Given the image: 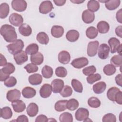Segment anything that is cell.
Wrapping results in <instances>:
<instances>
[{"mask_svg":"<svg viewBox=\"0 0 122 122\" xmlns=\"http://www.w3.org/2000/svg\"><path fill=\"white\" fill-rule=\"evenodd\" d=\"M64 33V29L62 26L54 25L51 29V34L55 38H60Z\"/></svg>","mask_w":122,"mask_h":122,"instance_id":"cell-20","label":"cell"},{"mask_svg":"<svg viewBox=\"0 0 122 122\" xmlns=\"http://www.w3.org/2000/svg\"><path fill=\"white\" fill-rule=\"evenodd\" d=\"M111 64L115 67H121L122 64V55H115L113 56L110 60Z\"/></svg>","mask_w":122,"mask_h":122,"instance_id":"cell-43","label":"cell"},{"mask_svg":"<svg viewBox=\"0 0 122 122\" xmlns=\"http://www.w3.org/2000/svg\"><path fill=\"white\" fill-rule=\"evenodd\" d=\"M42 76L46 79H49L52 76L53 71L52 68L48 65H45L41 70Z\"/></svg>","mask_w":122,"mask_h":122,"instance_id":"cell-31","label":"cell"},{"mask_svg":"<svg viewBox=\"0 0 122 122\" xmlns=\"http://www.w3.org/2000/svg\"><path fill=\"white\" fill-rule=\"evenodd\" d=\"M19 31L21 35L27 37L31 35L32 33V29L29 25L24 23L19 27Z\"/></svg>","mask_w":122,"mask_h":122,"instance_id":"cell-23","label":"cell"},{"mask_svg":"<svg viewBox=\"0 0 122 122\" xmlns=\"http://www.w3.org/2000/svg\"><path fill=\"white\" fill-rule=\"evenodd\" d=\"M17 83L16 79L13 76L8 77L4 81V84L5 86L7 87H12L14 86Z\"/></svg>","mask_w":122,"mask_h":122,"instance_id":"cell-47","label":"cell"},{"mask_svg":"<svg viewBox=\"0 0 122 122\" xmlns=\"http://www.w3.org/2000/svg\"><path fill=\"white\" fill-rule=\"evenodd\" d=\"M52 91L51 85L49 84L45 83L41 87L40 90V94L42 98H46L50 96Z\"/></svg>","mask_w":122,"mask_h":122,"instance_id":"cell-14","label":"cell"},{"mask_svg":"<svg viewBox=\"0 0 122 122\" xmlns=\"http://www.w3.org/2000/svg\"><path fill=\"white\" fill-rule=\"evenodd\" d=\"M108 42L110 47V51H111V52L112 53H115L117 51V48L121 44L120 41L115 37H112L108 40Z\"/></svg>","mask_w":122,"mask_h":122,"instance_id":"cell-18","label":"cell"},{"mask_svg":"<svg viewBox=\"0 0 122 122\" xmlns=\"http://www.w3.org/2000/svg\"><path fill=\"white\" fill-rule=\"evenodd\" d=\"M115 82L116 83V84L120 86H122V74H119L118 75H117V76L115 77Z\"/></svg>","mask_w":122,"mask_h":122,"instance_id":"cell-55","label":"cell"},{"mask_svg":"<svg viewBox=\"0 0 122 122\" xmlns=\"http://www.w3.org/2000/svg\"><path fill=\"white\" fill-rule=\"evenodd\" d=\"M115 102L121 105L122 104V92L121 91L116 93L115 97Z\"/></svg>","mask_w":122,"mask_h":122,"instance_id":"cell-51","label":"cell"},{"mask_svg":"<svg viewBox=\"0 0 122 122\" xmlns=\"http://www.w3.org/2000/svg\"><path fill=\"white\" fill-rule=\"evenodd\" d=\"M120 0H107L105 3V6L108 10H112L116 9L120 6Z\"/></svg>","mask_w":122,"mask_h":122,"instance_id":"cell-28","label":"cell"},{"mask_svg":"<svg viewBox=\"0 0 122 122\" xmlns=\"http://www.w3.org/2000/svg\"><path fill=\"white\" fill-rule=\"evenodd\" d=\"M85 0H71V1L73 3L75 4H79L81 3H82V2H83Z\"/></svg>","mask_w":122,"mask_h":122,"instance_id":"cell-60","label":"cell"},{"mask_svg":"<svg viewBox=\"0 0 122 122\" xmlns=\"http://www.w3.org/2000/svg\"><path fill=\"white\" fill-rule=\"evenodd\" d=\"M117 51L119 53V55H122V44H121L120 45L117 49Z\"/></svg>","mask_w":122,"mask_h":122,"instance_id":"cell-61","label":"cell"},{"mask_svg":"<svg viewBox=\"0 0 122 122\" xmlns=\"http://www.w3.org/2000/svg\"><path fill=\"white\" fill-rule=\"evenodd\" d=\"M53 9V5L50 0L42 1L39 6V12L42 14H47L51 12Z\"/></svg>","mask_w":122,"mask_h":122,"instance_id":"cell-7","label":"cell"},{"mask_svg":"<svg viewBox=\"0 0 122 122\" xmlns=\"http://www.w3.org/2000/svg\"><path fill=\"white\" fill-rule=\"evenodd\" d=\"M9 19L10 24L16 27L21 26L23 22V18L22 16L17 13H12L10 16Z\"/></svg>","mask_w":122,"mask_h":122,"instance_id":"cell-4","label":"cell"},{"mask_svg":"<svg viewBox=\"0 0 122 122\" xmlns=\"http://www.w3.org/2000/svg\"><path fill=\"white\" fill-rule=\"evenodd\" d=\"M35 121V122H46L48 121V119L46 116L43 114H41L37 117Z\"/></svg>","mask_w":122,"mask_h":122,"instance_id":"cell-52","label":"cell"},{"mask_svg":"<svg viewBox=\"0 0 122 122\" xmlns=\"http://www.w3.org/2000/svg\"><path fill=\"white\" fill-rule=\"evenodd\" d=\"M51 86L54 93H60L64 87V81L61 79H55L51 81Z\"/></svg>","mask_w":122,"mask_h":122,"instance_id":"cell-8","label":"cell"},{"mask_svg":"<svg viewBox=\"0 0 122 122\" xmlns=\"http://www.w3.org/2000/svg\"><path fill=\"white\" fill-rule=\"evenodd\" d=\"M11 105L13 110L16 112H21L26 108L25 103L22 100H20L12 102Z\"/></svg>","mask_w":122,"mask_h":122,"instance_id":"cell-15","label":"cell"},{"mask_svg":"<svg viewBox=\"0 0 122 122\" xmlns=\"http://www.w3.org/2000/svg\"><path fill=\"white\" fill-rule=\"evenodd\" d=\"M101 78V75L99 73L92 74L88 76V77L86 78V80L88 83L92 84L94 83L95 81L100 80Z\"/></svg>","mask_w":122,"mask_h":122,"instance_id":"cell-44","label":"cell"},{"mask_svg":"<svg viewBox=\"0 0 122 122\" xmlns=\"http://www.w3.org/2000/svg\"><path fill=\"white\" fill-rule=\"evenodd\" d=\"M89 63L88 60L85 57H80L74 59L71 62V65L76 69H81L86 66Z\"/></svg>","mask_w":122,"mask_h":122,"instance_id":"cell-10","label":"cell"},{"mask_svg":"<svg viewBox=\"0 0 122 122\" xmlns=\"http://www.w3.org/2000/svg\"><path fill=\"white\" fill-rule=\"evenodd\" d=\"M71 84L74 91L79 93H81L83 90V86L81 83L78 80L73 79L71 80Z\"/></svg>","mask_w":122,"mask_h":122,"instance_id":"cell-39","label":"cell"},{"mask_svg":"<svg viewBox=\"0 0 122 122\" xmlns=\"http://www.w3.org/2000/svg\"><path fill=\"white\" fill-rule=\"evenodd\" d=\"M88 104L92 108H97L101 105V101L97 97H92L88 99Z\"/></svg>","mask_w":122,"mask_h":122,"instance_id":"cell-41","label":"cell"},{"mask_svg":"<svg viewBox=\"0 0 122 122\" xmlns=\"http://www.w3.org/2000/svg\"><path fill=\"white\" fill-rule=\"evenodd\" d=\"M26 112L30 117H34L38 113L39 107L35 103L31 102L30 103L27 107Z\"/></svg>","mask_w":122,"mask_h":122,"instance_id":"cell-17","label":"cell"},{"mask_svg":"<svg viewBox=\"0 0 122 122\" xmlns=\"http://www.w3.org/2000/svg\"><path fill=\"white\" fill-rule=\"evenodd\" d=\"M39 46L36 43L29 44L25 49V52L29 55H33L38 52Z\"/></svg>","mask_w":122,"mask_h":122,"instance_id":"cell-36","label":"cell"},{"mask_svg":"<svg viewBox=\"0 0 122 122\" xmlns=\"http://www.w3.org/2000/svg\"><path fill=\"white\" fill-rule=\"evenodd\" d=\"M24 46L23 41L20 39H17L11 44L8 45L6 47L9 52L14 55L22 51Z\"/></svg>","mask_w":122,"mask_h":122,"instance_id":"cell-2","label":"cell"},{"mask_svg":"<svg viewBox=\"0 0 122 122\" xmlns=\"http://www.w3.org/2000/svg\"><path fill=\"white\" fill-rule=\"evenodd\" d=\"M122 26L121 25L118 26L115 29V33L118 37H122Z\"/></svg>","mask_w":122,"mask_h":122,"instance_id":"cell-56","label":"cell"},{"mask_svg":"<svg viewBox=\"0 0 122 122\" xmlns=\"http://www.w3.org/2000/svg\"><path fill=\"white\" fill-rule=\"evenodd\" d=\"M67 101V100H60L57 101L55 104V110L59 112L65 111L67 109L66 104Z\"/></svg>","mask_w":122,"mask_h":122,"instance_id":"cell-35","label":"cell"},{"mask_svg":"<svg viewBox=\"0 0 122 122\" xmlns=\"http://www.w3.org/2000/svg\"><path fill=\"white\" fill-rule=\"evenodd\" d=\"M0 34L8 42H13L17 40V35L15 28L10 25L4 24L0 28Z\"/></svg>","mask_w":122,"mask_h":122,"instance_id":"cell-1","label":"cell"},{"mask_svg":"<svg viewBox=\"0 0 122 122\" xmlns=\"http://www.w3.org/2000/svg\"><path fill=\"white\" fill-rule=\"evenodd\" d=\"M79 102L75 99H71L67 101L66 107L70 111H74L79 107Z\"/></svg>","mask_w":122,"mask_h":122,"instance_id":"cell-38","label":"cell"},{"mask_svg":"<svg viewBox=\"0 0 122 122\" xmlns=\"http://www.w3.org/2000/svg\"><path fill=\"white\" fill-rule=\"evenodd\" d=\"M102 121L103 122H116V118L113 114L109 113L103 116Z\"/></svg>","mask_w":122,"mask_h":122,"instance_id":"cell-49","label":"cell"},{"mask_svg":"<svg viewBox=\"0 0 122 122\" xmlns=\"http://www.w3.org/2000/svg\"><path fill=\"white\" fill-rule=\"evenodd\" d=\"M87 8L92 12H96L100 8V3L98 1L90 0L87 3Z\"/></svg>","mask_w":122,"mask_h":122,"instance_id":"cell-33","label":"cell"},{"mask_svg":"<svg viewBox=\"0 0 122 122\" xmlns=\"http://www.w3.org/2000/svg\"><path fill=\"white\" fill-rule=\"evenodd\" d=\"M15 121L17 122H28L29 120L26 115H21L18 116Z\"/></svg>","mask_w":122,"mask_h":122,"instance_id":"cell-53","label":"cell"},{"mask_svg":"<svg viewBox=\"0 0 122 122\" xmlns=\"http://www.w3.org/2000/svg\"><path fill=\"white\" fill-rule=\"evenodd\" d=\"M66 0H54L53 2L56 5L58 6H61L64 5Z\"/></svg>","mask_w":122,"mask_h":122,"instance_id":"cell-59","label":"cell"},{"mask_svg":"<svg viewBox=\"0 0 122 122\" xmlns=\"http://www.w3.org/2000/svg\"><path fill=\"white\" fill-rule=\"evenodd\" d=\"M14 59L18 65H21L28 60V57L25 51H22L14 55Z\"/></svg>","mask_w":122,"mask_h":122,"instance_id":"cell-11","label":"cell"},{"mask_svg":"<svg viewBox=\"0 0 122 122\" xmlns=\"http://www.w3.org/2000/svg\"><path fill=\"white\" fill-rule=\"evenodd\" d=\"M15 70V67L13 64L10 62H8L6 64L3 68L0 69L1 71L4 74L7 75H10V74L13 73Z\"/></svg>","mask_w":122,"mask_h":122,"instance_id":"cell-34","label":"cell"},{"mask_svg":"<svg viewBox=\"0 0 122 122\" xmlns=\"http://www.w3.org/2000/svg\"><path fill=\"white\" fill-rule=\"evenodd\" d=\"M120 90L119 88L116 87H112L110 88L107 92V96L110 100L115 102V97L116 93Z\"/></svg>","mask_w":122,"mask_h":122,"instance_id":"cell-37","label":"cell"},{"mask_svg":"<svg viewBox=\"0 0 122 122\" xmlns=\"http://www.w3.org/2000/svg\"><path fill=\"white\" fill-rule=\"evenodd\" d=\"M110 50V48L107 44L102 43L100 45L98 49V57L102 60L107 59L109 56Z\"/></svg>","mask_w":122,"mask_h":122,"instance_id":"cell-9","label":"cell"},{"mask_svg":"<svg viewBox=\"0 0 122 122\" xmlns=\"http://www.w3.org/2000/svg\"><path fill=\"white\" fill-rule=\"evenodd\" d=\"M99 42L97 41H90L87 46V53L90 57H93L97 54Z\"/></svg>","mask_w":122,"mask_h":122,"instance_id":"cell-6","label":"cell"},{"mask_svg":"<svg viewBox=\"0 0 122 122\" xmlns=\"http://www.w3.org/2000/svg\"><path fill=\"white\" fill-rule=\"evenodd\" d=\"M9 77H10V75L4 74L1 71H0V81H5Z\"/></svg>","mask_w":122,"mask_h":122,"instance_id":"cell-58","label":"cell"},{"mask_svg":"<svg viewBox=\"0 0 122 122\" xmlns=\"http://www.w3.org/2000/svg\"><path fill=\"white\" fill-rule=\"evenodd\" d=\"M10 12L9 5L6 2L1 3L0 5V18L4 19L6 18Z\"/></svg>","mask_w":122,"mask_h":122,"instance_id":"cell-27","label":"cell"},{"mask_svg":"<svg viewBox=\"0 0 122 122\" xmlns=\"http://www.w3.org/2000/svg\"><path fill=\"white\" fill-rule=\"evenodd\" d=\"M122 9H121L118 11H117L116 14V18L117 21L120 23H122Z\"/></svg>","mask_w":122,"mask_h":122,"instance_id":"cell-54","label":"cell"},{"mask_svg":"<svg viewBox=\"0 0 122 122\" xmlns=\"http://www.w3.org/2000/svg\"><path fill=\"white\" fill-rule=\"evenodd\" d=\"M24 69L29 73L36 72L38 70V66L33 63H29L24 66Z\"/></svg>","mask_w":122,"mask_h":122,"instance_id":"cell-50","label":"cell"},{"mask_svg":"<svg viewBox=\"0 0 122 122\" xmlns=\"http://www.w3.org/2000/svg\"><path fill=\"white\" fill-rule=\"evenodd\" d=\"M21 93L24 98L29 99L33 98L36 95V91L30 87H25L22 89Z\"/></svg>","mask_w":122,"mask_h":122,"instance_id":"cell-21","label":"cell"},{"mask_svg":"<svg viewBox=\"0 0 122 122\" xmlns=\"http://www.w3.org/2000/svg\"><path fill=\"white\" fill-rule=\"evenodd\" d=\"M6 98L9 102H13L20 99V92L17 89L10 90L7 92Z\"/></svg>","mask_w":122,"mask_h":122,"instance_id":"cell-12","label":"cell"},{"mask_svg":"<svg viewBox=\"0 0 122 122\" xmlns=\"http://www.w3.org/2000/svg\"><path fill=\"white\" fill-rule=\"evenodd\" d=\"M30 84L33 85L40 84L42 81V77L39 73H34L29 76L28 78Z\"/></svg>","mask_w":122,"mask_h":122,"instance_id":"cell-19","label":"cell"},{"mask_svg":"<svg viewBox=\"0 0 122 122\" xmlns=\"http://www.w3.org/2000/svg\"><path fill=\"white\" fill-rule=\"evenodd\" d=\"M55 74L58 77L64 78L67 75V71L64 67L60 66L55 69Z\"/></svg>","mask_w":122,"mask_h":122,"instance_id":"cell-46","label":"cell"},{"mask_svg":"<svg viewBox=\"0 0 122 122\" xmlns=\"http://www.w3.org/2000/svg\"><path fill=\"white\" fill-rule=\"evenodd\" d=\"M12 9L18 12L24 11L27 7V3L24 0H13L11 1Z\"/></svg>","mask_w":122,"mask_h":122,"instance_id":"cell-3","label":"cell"},{"mask_svg":"<svg viewBox=\"0 0 122 122\" xmlns=\"http://www.w3.org/2000/svg\"><path fill=\"white\" fill-rule=\"evenodd\" d=\"M79 32L75 30H69L66 35L67 40L70 42H75L77 41L79 38Z\"/></svg>","mask_w":122,"mask_h":122,"instance_id":"cell-22","label":"cell"},{"mask_svg":"<svg viewBox=\"0 0 122 122\" xmlns=\"http://www.w3.org/2000/svg\"><path fill=\"white\" fill-rule=\"evenodd\" d=\"M72 93V88L68 85H65L63 87L62 91L60 92V94L63 97H68L71 95Z\"/></svg>","mask_w":122,"mask_h":122,"instance_id":"cell-45","label":"cell"},{"mask_svg":"<svg viewBox=\"0 0 122 122\" xmlns=\"http://www.w3.org/2000/svg\"><path fill=\"white\" fill-rule=\"evenodd\" d=\"M12 116L11 109L9 107H4L0 109V117L4 119H9Z\"/></svg>","mask_w":122,"mask_h":122,"instance_id":"cell-30","label":"cell"},{"mask_svg":"<svg viewBox=\"0 0 122 122\" xmlns=\"http://www.w3.org/2000/svg\"><path fill=\"white\" fill-rule=\"evenodd\" d=\"M71 60V55L69 52L66 51H62L58 54L59 61L63 64H67Z\"/></svg>","mask_w":122,"mask_h":122,"instance_id":"cell-16","label":"cell"},{"mask_svg":"<svg viewBox=\"0 0 122 122\" xmlns=\"http://www.w3.org/2000/svg\"><path fill=\"white\" fill-rule=\"evenodd\" d=\"M98 34L97 30L93 26H91L88 28L86 30V36L90 39L95 38Z\"/></svg>","mask_w":122,"mask_h":122,"instance_id":"cell-32","label":"cell"},{"mask_svg":"<svg viewBox=\"0 0 122 122\" xmlns=\"http://www.w3.org/2000/svg\"><path fill=\"white\" fill-rule=\"evenodd\" d=\"M59 120L61 122H72L73 121V117L71 113L65 112L60 115Z\"/></svg>","mask_w":122,"mask_h":122,"instance_id":"cell-42","label":"cell"},{"mask_svg":"<svg viewBox=\"0 0 122 122\" xmlns=\"http://www.w3.org/2000/svg\"><path fill=\"white\" fill-rule=\"evenodd\" d=\"M7 60L5 58V57L1 54L0 53V66H4L6 64H7Z\"/></svg>","mask_w":122,"mask_h":122,"instance_id":"cell-57","label":"cell"},{"mask_svg":"<svg viewBox=\"0 0 122 122\" xmlns=\"http://www.w3.org/2000/svg\"><path fill=\"white\" fill-rule=\"evenodd\" d=\"M44 60L43 55L41 52H37L36 54L31 55L30 56V61L32 63L36 65H39L42 63Z\"/></svg>","mask_w":122,"mask_h":122,"instance_id":"cell-25","label":"cell"},{"mask_svg":"<svg viewBox=\"0 0 122 122\" xmlns=\"http://www.w3.org/2000/svg\"><path fill=\"white\" fill-rule=\"evenodd\" d=\"M95 18L94 12H92L89 10H84L82 13V20L83 21L87 24L92 22Z\"/></svg>","mask_w":122,"mask_h":122,"instance_id":"cell-13","label":"cell"},{"mask_svg":"<svg viewBox=\"0 0 122 122\" xmlns=\"http://www.w3.org/2000/svg\"><path fill=\"white\" fill-rule=\"evenodd\" d=\"M103 72L105 74L108 76H110L114 74L116 71V69L115 66L111 64H108L106 65L103 69Z\"/></svg>","mask_w":122,"mask_h":122,"instance_id":"cell-40","label":"cell"},{"mask_svg":"<svg viewBox=\"0 0 122 122\" xmlns=\"http://www.w3.org/2000/svg\"><path fill=\"white\" fill-rule=\"evenodd\" d=\"M36 39L40 43L44 45L47 44L49 41V36L44 32H39L37 35Z\"/></svg>","mask_w":122,"mask_h":122,"instance_id":"cell-29","label":"cell"},{"mask_svg":"<svg viewBox=\"0 0 122 122\" xmlns=\"http://www.w3.org/2000/svg\"><path fill=\"white\" fill-rule=\"evenodd\" d=\"M89 116V111L84 108H79L75 113L76 119L78 121H85Z\"/></svg>","mask_w":122,"mask_h":122,"instance_id":"cell-5","label":"cell"},{"mask_svg":"<svg viewBox=\"0 0 122 122\" xmlns=\"http://www.w3.org/2000/svg\"><path fill=\"white\" fill-rule=\"evenodd\" d=\"M106 84L104 81H99L93 85L92 88L94 93L96 94H101L105 90Z\"/></svg>","mask_w":122,"mask_h":122,"instance_id":"cell-26","label":"cell"},{"mask_svg":"<svg viewBox=\"0 0 122 122\" xmlns=\"http://www.w3.org/2000/svg\"><path fill=\"white\" fill-rule=\"evenodd\" d=\"M96 71V69L95 67L93 65H92L83 69L82 73L86 76H89L92 74H94Z\"/></svg>","mask_w":122,"mask_h":122,"instance_id":"cell-48","label":"cell"},{"mask_svg":"<svg viewBox=\"0 0 122 122\" xmlns=\"http://www.w3.org/2000/svg\"><path fill=\"white\" fill-rule=\"evenodd\" d=\"M97 30L100 33L104 34L108 32L110 29V26L108 23L105 21L102 20L99 22L97 25Z\"/></svg>","mask_w":122,"mask_h":122,"instance_id":"cell-24","label":"cell"}]
</instances>
